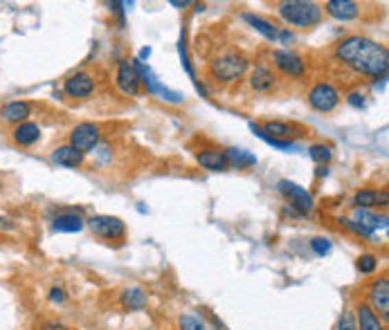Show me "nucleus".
Listing matches in <instances>:
<instances>
[{
  "mask_svg": "<svg viewBox=\"0 0 389 330\" xmlns=\"http://www.w3.org/2000/svg\"><path fill=\"white\" fill-rule=\"evenodd\" d=\"M99 138H102V133H99V126L97 124H91V122L77 124L70 131V147L81 153L93 151L97 144H99Z\"/></svg>",
  "mask_w": 389,
  "mask_h": 330,
  "instance_id": "nucleus-6",
  "label": "nucleus"
},
{
  "mask_svg": "<svg viewBox=\"0 0 389 330\" xmlns=\"http://www.w3.org/2000/svg\"><path fill=\"white\" fill-rule=\"evenodd\" d=\"M84 153L72 149L70 144H66V147H59L54 153H52V162L59 164V166H68V168H77L84 164Z\"/></svg>",
  "mask_w": 389,
  "mask_h": 330,
  "instance_id": "nucleus-18",
  "label": "nucleus"
},
{
  "mask_svg": "<svg viewBox=\"0 0 389 330\" xmlns=\"http://www.w3.org/2000/svg\"><path fill=\"white\" fill-rule=\"evenodd\" d=\"M338 330H358V326H355V315H351V312H344V315L340 317Z\"/></svg>",
  "mask_w": 389,
  "mask_h": 330,
  "instance_id": "nucleus-30",
  "label": "nucleus"
},
{
  "mask_svg": "<svg viewBox=\"0 0 389 330\" xmlns=\"http://www.w3.org/2000/svg\"><path fill=\"white\" fill-rule=\"evenodd\" d=\"M277 38H279V41H281L283 45H290V43H295V34H293V31H290V29H281Z\"/></svg>",
  "mask_w": 389,
  "mask_h": 330,
  "instance_id": "nucleus-33",
  "label": "nucleus"
},
{
  "mask_svg": "<svg viewBox=\"0 0 389 330\" xmlns=\"http://www.w3.org/2000/svg\"><path fill=\"white\" fill-rule=\"evenodd\" d=\"M178 328L180 330H207V321L200 315H196V312H189V315H180V319H178Z\"/></svg>",
  "mask_w": 389,
  "mask_h": 330,
  "instance_id": "nucleus-26",
  "label": "nucleus"
},
{
  "mask_svg": "<svg viewBox=\"0 0 389 330\" xmlns=\"http://www.w3.org/2000/svg\"><path fill=\"white\" fill-rule=\"evenodd\" d=\"M212 330H221V328H218V324H216V321H214V324H212Z\"/></svg>",
  "mask_w": 389,
  "mask_h": 330,
  "instance_id": "nucleus-39",
  "label": "nucleus"
},
{
  "mask_svg": "<svg viewBox=\"0 0 389 330\" xmlns=\"http://www.w3.org/2000/svg\"><path fill=\"white\" fill-rule=\"evenodd\" d=\"M389 203V196L387 191H378V189H360L358 193L353 196V205L358 209H371V207H387Z\"/></svg>",
  "mask_w": 389,
  "mask_h": 330,
  "instance_id": "nucleus-14",
  "label": "nucleus"
},
{
  "mask_svg": "<svg viewBox=\"0 0 389 330\" xmlns=\"http://www.w3.org/2000/svg\"><path fill=\"white\" fill-rule=\"evenodd\" d=\"M309 155L313 162H318L320 166H327L331 162V157H333V153H331V147H327V144H313L309 149Z\"/></svg>",
  "mask_w": 389,
  "mask_h": 330,
  "instance_id": "nucleus-27",
  "label": "nucleus"
},
{
  "mask_svg": "<svg viewBox=\"0 0 389 330\" xmlns=\"http://www.w3.org/2000/svg\"><path fill=\"white\" fill-rule=\"evenodd\" d=\"M355 326H358V330H385V324L369 308V303L358 305V310H355Z\"/></svg>",
  "mask_w": 389,
  "mask_h": 330,
  "instance_id": "nucleus-19",
  "label": "nucleus"
},
{
  "mask_svg": "<svg viewBox=\"0 0 389 330\" xmlns=\"http://www.w3.org/2000/svg\"><path fill=\"white\" fill-rule=\"evenodd\" d=\"M196 162L202 168H207V171H216V173H221V171H225V168L230 166L228 160H225V153L223 151H214V149L200 151L196 155Z\"/></svg>",
  "mask_w": 389,
  "mask_h": 330,
  "instance_id": "nucleus-17",
  "label": "nucleus"
},
{
  "mask_svg": "<svg viewBox=\"0 0 389 330\" xmlns=\"http://www.w3.org/2000/svg\"><path fill=\"white\" fill-rule=\"evenodd\" d=\"M84 220H81V216L77 214H61L56 216L54 223H52V229L54 231H63V234H75V231H81L84 229Z\"/></svg>",
  "mask_w": 389,
  "mask_h": 330,
  "instance_id": "nucleus-21",
  "label": "nucleus"
},
{
  "mask_svg": "<svg viewBox=\"0 0 389 330\" xmlns=\"http://www.w3.org/2000/svg\"><path fill=\"white\" fill-rule=\"evenodd\" d=\"M277 189H279V193H283V196L290 200V203H293V207L297 209L299 214H309L311 209H313L311 193L299 187V184L290 182V180H279L277 182Z\"/></svg>",
  "mask_w": 389,
  "mask_h": 330,
  "instance_id": "nucleus-7",
  "label": "nucleus"
},
{
  "mask_svg": "<svg viewBox=\"0 0 389 330\" xmlns=\"http://www.w3.org/2000/svg\"><path fill=\"white\" fill-rule=\"evenodd\" d=\"M243 21L248 23V25H252L259 34H263L268 41H277V36H279V29L272 25V23L268 21H263V18H259V16L255 14H243Z\"/></svg>",
  "mask_w": 389,
  "mask_h": 330,
  "instance_id": "nucleus-24",
  "label": "nucleus"
},
{
  "mask_svg": "<svg viewBox=\"0 0 389 330\" xmlns=\"http://www.w3.org/2000/svg\"><path fill=\"white\" fill-rule=\"evenodd\" d=\"M311 247H313V252L318 254V256H327L333 245H331V240H329V238L318 236V238H313V240H311Z\"/></svg>",
  "mask_w": 389,
  "mask_h": 330,
  "instance_id": "nucleus-29",
  "label": "nucleus"
},
{
  "mask_svg": "<svg viewBox=\"0 0 389 330\" xmlns=\"http://www.w3.org/2000/svg\"><path fill=\"white\" fill-rule=\"evenodd\" d=\"M225 153V160H228L230 166H237V168H250L257 164V157L252 153L248 151H241V149H228L223 151Z\"/></svg>",
  "mask_w": 389,
  "mask_h": 330,
  "instance_id": "nucleus-25",
  "label": "nucleus"
},
{
  "mask_svg": "<svg viewBox=\"0 0 389 330\" xmlns=\"http://www.w3.org/2000/svg\"><path fill=\"white\" fill-rule=\"evenodd\" d=\"M369 308L380 317L389 315V281L387 277L376 279L369 288Z\"/></svg>",
  "mask_w": 389,
  "mask_h": 330,
  "instance_id": "nucleus-10",
  "label": "nucleus"
},
{
  "mask_svg": "<svg viewBox=\"0 0 389 330\" xmlns=\"http://www.w3.org/2000/svg\"><path fill=\"white\" fill-rule=\"evenodd\" d=\"M318 175H320V178H324V175H329V168H327V166H318Z\"/></svg>",
  "mask_w": 389,
  "mask_h": 330,
  "instance_id": "nucleus-38",
  "label": "nucleus"
},
{
  "mask_svg": "<svg viewBox=\"0 0 389 330\" xmlns=\"http://www.w3.org/2000/svg\"><path fill=\"white\" fill-rule=\"evenodd\" d=\"M30 112H32V106L27 101H10V103H5V106H3V119H5V122L19 126L30 117Z\"/></svg>",
  "mask_w": 389,
  "mask_h": 330,
  "instance_id": "nucleus-20",
  "label": "nucleus"
},
{
  "mask_svg": "<svg viewBox=\"0 0 389 330\" xmlns=\"http://www.w3.org/2000/svg\"><path fill=\"white\" fill-rule=\"evenodd\" d=\"M40 330H68V328L63 326V324H56V321H45Z\"/></svg>",
  "mask_w": 389,
  "mask_h": 330,
  "instance_id": "nucleus-34",
  "label": "nucleus"
},
{
  "mask_svg": "<svg viewBox=\"0 0 389 330\" xmlns=\"http://www.w3.org/2000/svg\"><path fill=\"white\" fill-rule=\"evenodd\" d=\"M272 63H274V68L281 70L283 75H288V77H302L306 70V63L302 56L290 52V50H277L272 54Z\"/></svg>",
  "mask_w": 389,
  "mask_h": 330,
  "instance_id": "nucleus-9",
  "label": "nucleus"
},
{
  "mask_svg": "<svg viewBox=\"0 0 389 330\" xmlns=\"http://www.w3.org/2000/svg\"><path fill=\"white\" fill-rule=\"evenodd\" d=\"M172 5L174 7H180V10H182V7H187L189 3H187V0H172Z\"/></svg>",
  "mask_w": 389,
  "mask_h": 330,
  "instance_id": "nucleus-37",
  "label": "nucleus"
},
{
  "mask_svg": "<svg viewBox=\"0 0 389 330\" xmlns=\"http://www.w3.org/2000/svg\"><path fill=\"white\" fill-rule=\"evenodd\" d=\"M0 229H5V231H12V229H14V220L5 218V216H0Z\"/></svg>",
  "mask_w": 389,
  "mask_h": 330,
  "instance_id": "nucleus-35",
  "label": "nucleus"
},
{
  "mask_svg": "<svg viewBox=\"0 0 389 330\" xmlns=\"http://www.w3.org/2000/svg\"><path fill=\"white\" fill-rule=\"evenodd\" d=\"M93 90H95V79L88 72H77V75H72L63 81V92L72 97V99H86V97L93 94Z\"/></svg>",
  "mask_w": 389,
  "mask_h": 330,
  "instance_id": "nucleus-8",
  "label": "nucleus"
},
{
  "mask_svg": "<svg viewBox=\"0 0 389 330\" xmlns=\"http://www.w3.org/2000/svg\"><path fill=\"white\" fill-rule=\"evenodd\" d=\"M248 59L243 54H237V52H228L223 56H218V59L212 61V66H209V72H212V77L216 81L221 84H232L241 79L243 75L248 72Z\"/></svg>",
  "mask_w": 389,
  "mask_h": 330,
  "instance_id": "nucleus-3",
  "label": "nucleus"
},
{
  "mask_svg": "<svg viewBox=\"0 0 389 330\" xmlns=\"http://www.w3.org/2000/svg\"><path fill=\"white\" fill-rule=\"evenodd\" d=\"M338 61L364 77H387L389 52L385 45L371 41L367 36H346L335 47Z\"/></svg>",
  "mask_w": 389,
  "mask_h": 330,
  "instance_id": "nucleus-1",
  "label": "nucleus"
},
{
  "mask_svg": "<svg viewBox=\"0 0 389 330\" xmlns=\"http://www.w3.org/2000/svg\"><path fill=\"white\" fill-rule=\"evenodd\" d=\"M86 225L95 236L106 240H119L126 234V225L117 216H93V218H88Z\"/></svg>",
  "mask_w": 389,
  "mask_h": 330,
  "instance_id": "nucleus-4",
  "label": "nucleus"
},
{
  "mask_svg": "<svg viewBox=\"0 0 389 330\" xmlns=\"http://www.w3.org/2000/svg\"><path fill=\"white\" fill-rule=\"evenodd\" d=\"M259 128H261V133L266 138H270L274 142H290V138H293V128L283 122H266Z\"/></svg>",
  "mask_w": 389,
  "mask_h": 330,
  "instance_id": "nucleus-23",
  "label": "nucleus"
},
{
  "mask_svg": "<svg viewBox=\"0 0 389 330\" xmlns=\"http://www.w3.org/2000/svg\"><path fill=\"white\" fill-rule=\"evenodd\" d=\"M47 296H50L52 303H63V301H66V292H63L61 288H52L50 294H47Z\"/></svg>",
  "mask_w": 389,
  "mask_h": 330,
  "instance_id": "nucleus-32",
  "label": "nucleus"
},
{
  "mask_svg": "<svg viewBox=\"0 0 389 330\" xmlns=\"http://www.w3.org/2000/svg\"><path fill=\"white\" fill-rule=\"evenodd\" d=\"M277 84V77H274V72L266 66H257L252 72H250V88L257 92H268L274 88Z\"/></svg>",
  "mask_w": 389,
  "mask_h": 330,
  "instance_id": "nucleus-15",
  "label": "nucleus"
},
{
  "mask_svg": "<svg viewBox=\"0 0 389 330\" xmlns=\"http://www.w3.org/2000/svg\"><path fill=\"white\" fill-rule=\"evenodd\" d=\"M324 10L318 3H309V0H290V3L279 5V16L288 25L299 27V29H309L313 25H318L322 21Z\"/></svg>",
  "mask_w": 389,
  "mask_h": 330,
  "instance_id": "nucleus-2",
  "label": "nucleus"
},
{
  "mask_svg": "<svg viewBox=\"0 0 389 330\" xmlns=\"http://www.w3.org/2000/svg\"><path fill=\"white\" fill-rule=\"evenodd\" d=\"M355 265H358V272H362V275H374L378 268V259L374 254H362Z\"/></svg>",
  "mask_w": 389,
  "mask_h": 330,
  "instance_id": "nucleus-28",
  "label": "nucleus"
},
{
  "mask_svg": "<svg viewBox=\"0 0 389 330\" xmlns=\"http://www.w3.org/2000/svg\"><path fill=\"white\" fill-rule=\"evenodd\" d=\"M309 103H311V108L318 110V112H333L340 103L338 88L333 84H327V81L315 84L309 92Z\"/></svg>",
  "mask_w": 389,
  "mask_h": 330,
  "instance_id": "nucleus-5",
  "label": "nucleus"
},
{
  "mask_svg": "<svg viewBox=\"0 0 389 330\" xmlns=\"http://www.w3.org/2000/svg\"><path fill=\"white\" fill-rule=\"evenodd\" d=\"M349 220L358 225V227H362L364 231H369V234H374L376 229L387 227V216H378V214L371 212V209H358V207H355Z\"/></svg>",
  "mask_w": 389,
  "mask_h": 330,
  "instance_id": "nucleus-12",
  "label": "nucleus"
},
{
  "mask_svg": "<svg viewBox=\"0 0 389 330\" xmlns=\"http://www.w3.org/2000/svg\"><path fill=\"white\" fill-rule=\"evenodd\" d=\"M327 14L333 16V18L340 23H349L360 14V7H358V3H353V0H329Z\"/></svg>",
  "mask_w": 389,
  "mask_h": 330,
  "instance_id": "nucleus-13",
  "label": "nucleus"
},
{
  "mask_svg": "<svg viewBox=\"0 0 389 330\" xmlns=\"http://www.w3.org/2000/svg\"><path fill=\"white\" fill-rule=\"evenodd\" d=\"M119 301L126 310H142L147 305V292L142 288H126L121 292Z\"/></svg>",
  "mask_w": 389,
  "mask_h": 330,
  "instance_id": "nucleus-22",
  "label": "nucleus"
},
{
  "mask_svg": "<svg viewBox=\"0 0 389 330\" xmlns=\"http://www.w3.org/2000/svg\"><path fill=\"white\" fill-rule=\"evenodd\" d=\"M12 138L19 147H34V144L40 140V128L34 122H23L14 128Z\"/></svg>",
  "mask_w": 389,
  "mask_h": 330,
  "instance_id": "nucleus-16",
  "label": "nucleus"
},
{
  "mask_svg": "<svg viewBox=\"0 0 389 330\" xmlns=\"http://www.w3.org/2000/svg\"><path fill=\"white\" fill-rule=\"evenodd\" d=\"M149 56H151V47H142V50H140V56H137V61H147L149 59Z\"/></svg>",
  "mask_w": 389,
  "mask_h": 330,
  "instance_id": "nucleus-36",
  "label": "nucleus"
},
{
  "mask_svg": "<svg viewBox=\"0 0 389 330\" xmlns=\"http://www.w3.org/2000/svg\"><path fill=\"white\" fill-rule=\"evenodd\" d=\"M346 103L353 108H358L362 110L364 106H367V101H364V94L362 92H351V94H346Z\"/></svg>",
  "mask_w": 389,
  "mask_h": 330,
  "instance_id": "nucleus-31",
  "label": "nucleus"
},
{
  "mask_svg": "<svg viewBox=\"0 0 389 330\" xmlns=\"http://www.w3.org/2000/svg\"><path fill=\"white\" fill-rule=\"evenodd\" d=\"M117 88L121 90V94L126 97H137L140 94V77H137V72L133 68V63L128 61H119L117 66Z\"/></svg>",
  "mask_w": 389,
  "mask_h": 330,
  "instance_id": "nucleus-11",
  "label": "nucleus"
}]
</instances>
